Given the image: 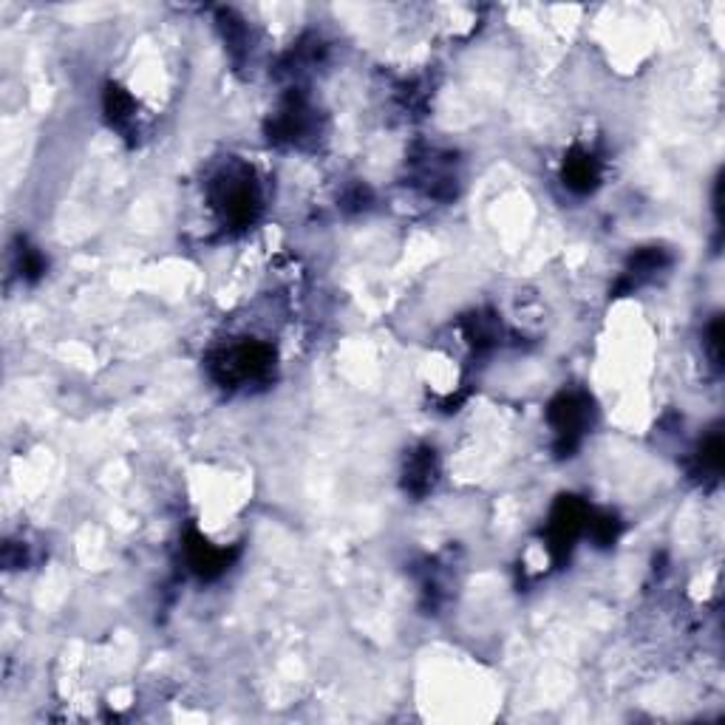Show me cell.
Returning a JSON list of instances; mask_svg holds the SVG:
<instances>
[{"label":"cell","instance_id":"cell-5","mask_svg":"<svg viewBox=\"0 0 725 725\" xmlns=\"http://www.w3.org/2000/svg\"><path fill=\"white\" fill-rule=\"evenodd\" d=\"M312 131V111L301 94H292L270 122V139L275 142H301Z\"/></svg>","mask_w":725,"mask_h":725},{"label":"cell","instance_id":"cell-7","mask_svg":"<svg viewBox=\"0 0 725 725\" xmlns=\"http://www.w3.org/2000/svg\"><path fill=\"white\" fill-rule=\"evenodd\" d=\"M564 182L575 193H590L601 182V162L587 151H573L564 162Z\"/></svg>","mask_w":725,"mask_h":725},{"label":"cell","instance_id":"cell-6","mask_svg":"<svg viewBox=\"0 0 725 725\" xmlns=\"http://www.w3.org/2000/svg\"><path fill=\"white\" fill-rule=\"evenodd\" d=\"M185 550L190 570L196 575H202V578H219L230 567V558H233L227 550H219V547H213L207 539H202L199 533H190L187 536Z\"/></svg>","mask_w":725,"mask_h":725},{"label":"cell","instance_id":"cell-13","mask_svg":"<svg viewBox=\"0 0 725 725\" xmlns=\"http://www.w3.org/2000/svg\"><path fill=\"white\" fill-rule=\"evenodd\" d=\"M20 270H23V275L29 278V281H34V278H40L43 275V270H46V261H43V255L37 253V250H32V247H20Z\"/></svg>","mask_w":725,"mask_h":725},{"label":"cell","instance_id":"cell-8","mask_svg":"<svg viewBox=\"0 0 725 725\" xmlns=\"http://www.w3.org/2000/svg\"><path fill=\"white\" fill-rule=\"evenodd\" d=\"M666 264H669V255L663 253V250H658V247L641 250V253L629 261V267H626L624 281H621L618 292H632V289H638L643 281H649V278H652L655 272L663 270Z\"/></svg>","mask_w":725,"mask_h":725},{"label":"cell","instance_id":"cell-2","mask_svg":"<svg viewBox=\"0 0 725 725\" xmlns=\"http://www.w3.org/2000/svg\"><path fill=\"white\" fill-rule=\"evenodd\" d=\"M213 202L233 227L253 224L261 210V196L247 170H233L213 185Z\"/></svg>","mask_w":725,"mask_h":725},{"label":"cell","instance_id":"cell-12","mask_svg":"<svg viewBox=\"0 0 725 725\" xmlns=\"http://www.w3.org/2000/svg\"><path fill=\"white\" fill-rule=\"evenodd\" d=\"M587 530L592 533V539L598 541L601 547H607L612 541L618 539V533H621V522L615 519V516H609V513H598V516H592L587 519Z\"/></svg>","mask_w":725,"mask_h":725},{"label":"cell","instance_id":"cell-9","mask_svg":"<svg viewBox=\"0 0 725 725\" xmlns=\"http://www.w3.org/2000/svg\"><path fill=\"white\" fill-rule=\"evenodd\" d=\"M437 479V456L431 448H420L414 454L408 456L405 462V488L411 490L414 496H422L428 493L431 485Z\"/></svg>","mask_w":725,"mask_h":725},{"label":"cell","instance_id":"cell-1","mask_svg":"<svg viewBox=\"0 0 725 725\" xmlns=\"http://www.w3.org/2000/svg\"><path fill=\"white\" fill-rule=\"evenodd\" d=\"M272 369V349L258 343V340H247L238 343L227 352H219L210 363L213 377L221 386H238L247 380H264Z\"/></svg>","mask_w":725,"mask_h":725},{"label":"cell","instance_id":"cell-4","mask_svg":"<svg viewBox=\"0 0 725 725\" xmlns=\"http://www.w3.org/2000/svg\"><path fill=\"white\" fill-rule=\"evenodd\" d=\"M590 519V507L584 505L575 496H561L550 513V524H547V550L556 561H564L573 550L575 539L584 533Z\"/></svg>","mask_w":725,"mask_h":725},{"label":"cell","instance_id":"cell-10","mask_svg":"<svg viewBox=\"0 0 725 725\" xmlns=\"http://www.w3.org/2000/svg\"><path fill=\"white\" fill-rule=\"evenodd\" d=\"M105 114H108L114 128L125 131L134 122V100L119 85H108V91H105Z\"/></svg>","mask_w":725,"mask_h":725},{"label":"cell","instance_id":"cell-11","mask_svg":"<svg viewBox=\"0 0 725 725\" xmlns=\"http://www.w3.org/2000/svg\"><path fill=\"white\" fill-rule=\"evenodd\" d=\"M720 468H723V437L711 434L697 454V473L700 476H717Z\"/></svg>","mask_w":725,"mask_h":725},{"label":"cell","instance_id":"cell-14","mask_svg":"<svg viewBox=\"0 0 725 725\" xmlns=\"http://www.w3.org/2000/svg\"><path fill=\"white\" fill-rule=\"evenodd\" d=\"M706 343H709V355L711 360H714V366H720V363H723V321H720V318L711 323Z\"/></svg>","mask_w":725,"mask_h":725},{"label":"cell","instance_id":"cell-3","mask_svg":"<svg viewBox=\"0 0 725 725\" xmlns=\"http://www.w3.org/2000/svg\"><path fill=\"white\" fill-rule=\"evenodd\" d=\"M547 417L556 431V454L573 456L590 425V400L584 394H561L550 403Z\"/></svg>","mask_w":725,"mask_h":725}]
</instances>
